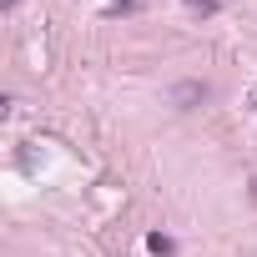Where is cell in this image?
<instances>
[{"mask_svg": "<svg viewBox=\"0 0 257 257\" xmlns=\"http://www.w3.org/2000/svg\"><path fill=\"white\" fill-rule=\"evenodd\" d=\"M182 6H187L192 16H217V11L227 6V0H182Z\"/></svg>", "mask_w": 257, "mask_h": 257, "instance_id": "6da1fadb", "label": "cell"}, {"mask_svg": "<svg viewBox=\"0 0 257 257\" xmlns=\"http://www.w3.org/2000/svg\"><path fill=\"white\" fill-rule=\"evenodd\" d=\"M147 0H111V16H137Z\"/></svg>", "mask_w": 257, "mask_h": 257, "instance_id": "7a4b0ae2", "label": "cell"}, {"mask_svg": "<svg viewBox=\"0 0 257 257\" xmlns=\"http://www.w3.org/2000/svg\"><path fill=\"white\" fill-rule=\"evenodd\" d=\"M147 247H152V252H172V237H162V232H152V237H147Z\"/></svg>", "mask_w": 257, "mask_h": 257, "instance_id": "3957f363", "label": "cell"}, {"mask_svg": "<svg viewBox=\"0 0 257 257\" xmlns=\"http://www.w3.org/2000/svg\"><path fill=\"white\" fill-rule=\"evenodd\" d=\"M0 6H6V11H11V6H16V0H0Z\"/></svg>", "mask_w": 257, "mask_h": 257, "instance_id": "277c9868", "label": "cell"}, {"mask_svg": "<svg viewBox=\"0 0 257 257\" xmlns=\"http://www.w3.org/2000/svg\"><path fill=\"white\" fill-rule=\"evenodd\" d=\"M252 106H257V91H252Z\"/></svg>", "mask_w": 257, "mask_h": 257, "instance_id": "5b68a950", "label": "cell"}, {"mask_svg": "<svg viewBox=\"0 0 257 257\" xmlns=\"http://www.w3.org/2000/svg\"><path fill=\"white\" fill-rule=\"evenodd\" d=\"M252 197H257V182H252Z\"/></svg>", "mask_w": 257, "mask_h": 257, "instance_id": "8992f818", "label": "cell"}]
</instances>
